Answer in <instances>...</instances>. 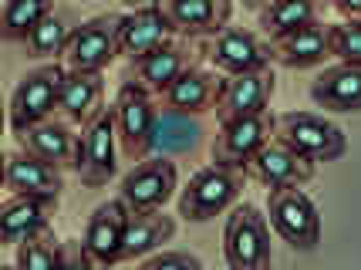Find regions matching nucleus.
<instances>
[{"instance_id":"f257e3e1","label":"nucleus","mask_w":361,"mask_h":270,"mask_svg":"<svg viewBox=\"0 0 361 270\" xmlns=\"http://www.w3.org/2000/svg\"><path fill=\"white\" fill-rule=\"evenodd\" d=\"M159 102L156 92H149L145 85L132 78H122L118 95L111 102L115 111V128H118V145H122V159L126 162H142L152 152L156 142V125H159Z\"/></svg>"},{"instance_id":"f03ea898","label":"nucleus","mask_w":361,"mask_h":270,"mask_svg":"<svg viewBox=\"0 0 361 270\" xmlns=\"http://www.w3.org/2000/svg\"><path fill=\"white\" fill-rule=\"evenodd\" d=\"M243 183H247V173L220 166V162L196 169L179 190V216L189 223H206L230 213L243 196Z\"/></svg>"},{"instance_id":"7ed1b4c3","label":"nucleus","mask_w":361,"mask_h":270,"mask_svg":"<svg viewBox=\"0 0 361 270\" xmlns=\"http://www.w3.org/2000/svg\"><path fill=\"white\" fill-rule=\"evenodd\" d=\"M64 75H68V64L64 61H44L17 78L14 92H11V105H7V125H11V132H24V128L58 115Z\"/></svg>"},{"instance_id":"20e7f679","label":"nucleus","mask_w":361,"mask_h":270,"mask_svg":"<svg viewBox=\"0 0 361 270\" xmlns=\"http://www.w3.org/2000/svg\"><path fill=\"white\" fill-rule=\"evenodd\" d=\"M270 220L253 203H236L223 226V257L230 270H260L274 260Z\"/></svg>"},{"instance_id":"39448f33","label":"nucleus","mask_w":361,"mask_h":270,"mask_svg":"<svg viewBox=\"0 0 361 270\" xmlns=\"http://www.w3.org/2000/svg\"><path fill=\"white\" fill-rule=\"evenodd\" d=\"M118 128H115V111L111 105L102 115H94L78 135V156H75V176L81 179V186L88 190H102L109 186V179L118 173Z\"/></svg>"},{"instance_id":"423d86ee","label":"nucleus","mask_w":361,"mask_h":270,"mask_svg":"<svg viewBox=\"0 0 361 270\" xmlns=\"http://www.w3.org/2000/svg\"><path fill=\"white\" fill-rule=\"evenodd\" d=\"M122 11H102V14L81 20L61 61L68 68L81 71H105L118 54H122Z\"/></svg>"},{"instance_id":"0eeeda50","label":"nucleus","mask_w":361,"mask_h":270,"mask_svg":"<svg viewBox=\"0 0 361 270\" xmlns=\"http://www.w3.org/2000/svg\"><path fill=\"white\" fill-rule=\"evenodd\" d=\"M267 220L274 233L294 250H314L321 243V209L300 186L270 190Z\"/></svg>"},{"instance_id":"6e6552de","label":"nucleus","mask_w":361,"mask_h":270,"mask_svg":"<svg viewBox=\"0 0 361 270\" xmlns=\"http://www.w3.org/2000/svg\"><path fill=\"white\" fill-rule=\"evenodd\" d=\"M277 139L314 162H334L348 152L345 128L317 111H283L277 118Z\"/></svg>"},{"instance_id":"1a4fd4ad","label":"nucleus","mask_w":361,"mask_h":270,"mask_svg":"<svg viewBox=\"0 0 361 270\" xmlns=\"http://www.w3.org/2000/svg\"><path fill=\"white\" fill-rule=\"evenodd\" d=\"M274 135H277V118H274L270 111L226 118V122H220V132H216V139H213V162L250 176V162L257 159V152H260Z\"/></svg>"},{"instance_id":"9d476101","label":"nucleus","mask_w":361,"mask_h":270,"mask_svg":"<svg viewBox=\"0 0 361 270\" xmlns=\"http://www.w3.org/2000/svg\"><path fill=\"white\" fill-rule=\"evenodd\" d=\"M203 58L220 75H243V71H264L274 64V44L264 34L247 27H223L213 37H206Z\"/></svg>"},{"instance_id":"9b49d317","label":"nucleus","mask_w":361,"mask_h":270,"mask_svg":"<svg viewBox=\"0 0 361 270\" xmlns=\"http://www.w3.org/2000/svg\"><path fill=\"white\" fill-rule=\"evenodd\" d=\"M179 190V169L169 156H145L142 162H132V169L122 176L118 196L126 200L132 213L162 209L173 192Z\"/></svg>"},{"instance_id":"f8f14e48","label":"nucleus","mask_w":361,"mask_h":270,"mask_svg":"<svg viewBox=\"0 0 361 270\" xmlns=\"http://www.w3.org/2000/svg\"><path fill=\"white\" fill-rule=\"evenodd\" d=\"M128 216L132 209L126 207L122 196H115L109 203L94 207L85 226V250L92 257V267H115L126 260V233H128Z\"/></svg>"},{"instance_id":"ddd939ff","label":"nucleus","mask_w":361,"mask_h":270,"mask_svg":"<svg viewBox=\"0 0 361 270\" xmlns=\"http://www.w3.org/2000/svg\"><path fill=\"white\" fill-rule=\"evenodd\" d=\"M64 169L51 166L47 159L34 156L27 149H11L7 159H4V186L7 192H24V196H37L51 207L61 203V192H64Z\"/></svg>"},{"instance_id":"4468645a","label":"nucleus","mask_w":361,"mask_h":270,"mask_svg":"<svg viewBox=\"0 0 361 270\" xmlns=\"http://www.w3.org/2000/svg\"><path fill=\"white\" fill-rule=\"evenodd\" d=\"M277 78L274 71H243V75H223L220 95H216V122L226 118H240V115H260L270 109V98H274Z\"/></svg>"},{"instance_id":"2eb2a0df","label":"nucleus","mask_w":361,"mask_h":270,"mask_svg":"<svg viewBox=\"0 0 361 270\" xmlns=\"http://www.w3.org/2000/svg\"><path fill=\"white\" fill-rule=\"evenodd\" d=\"M314 159H307V156H300L294 145H287L283 139H270L260 152H257V159L250 162V176L260 183V186H267V190H283V186H304V183H311L314 179Z\"/></svg>"},{"instance_id":"dca6fc26","label":"nucleus","mask_w":361,"mask_h":270,"mask_svg":"<svg viewBox=\"0 0 361 270\" xmlns=\"http://www.w3.org/2000/svg\"><path fill=\"white\" fill-rule=\"evenodd\" d=\"M189 64H192L189 44H186V41H176V37H169V41L156 44L152 51H145V54H139V58H132L122 78L139 81V85H145L149 92L162 95V92H166V88H169V85H173V81L186 71Z\"/></svg>"},{"instance_id":"f3484780","label":"nucleus","mask_w":361,"mask_h":270,"mask_svg":"<svg viewBox=\"0 0 361 270\" xmlns=\"http://www.w3.org/2000/svg\"><path fill=\"white\" fill-rule=\"evenodd\" d=\"M220 85H223V78H216V71L200 68V64H189L186 71H183V75L159 95V102H162V109L166 111L196 118V115L213 111L216 95H220Z\"/></svg>"},{"instance_id":"a211bd4d","label":"nucleus","mask_w":361,"mask_h":270,"mask_svg":"<svg viewBox=\"0 0 361 270\" xmlns=\"http://www.w3.org/2000/svg\"><path fill=\"white\" fill-rule=\"evenodd\" d=\"M14 139L20 149H27L34 156L47 159L58 169H75V156H78V135H75V125L68 118H44L37 125L24 128V132H14Z\"/></svg>"},{"instance_id":"6ab92c4d","label":"nucleus","mask_w":361,"mask_h":270,"mask_svg":"<svg viewBox=\"0 0 361 270\" xmlns=\"http://www.w3.org/2000/svg\"><path fill=\"white\" fill-rule=\"evenodd\" d=\"M169 37H176V27L169 14H166V7H162V0L128 7L126 17H122V54L128 61L145 54V51H152L162 41H169Z\"/></svg>"},{"instance_id":"aec40b11","label":"nucleus","mask_w":361,"mask_h":270,"mask_svg":"<svg viewBox=\"0 0 361 270\" xmlns=\"http://www.w3.org/2000/svg\"><path fill=\"white\" fill-rule=\"evenodd\" d=\"M109 109L105 105V78L102 71H81V68H68L61 85V102H58V115H64L75 128H85L94 115Z\"/></svg>"},{"instance_id":"412c9836","label":"nucleus","mask_w":361,"mask_h":270,"mask_svg":"<svg viewBox=\"0 0 361 270\" xmlns=\"http://www.w3.org/2000/svg\"><path fill=\"white\" fill-rule=\"evenodd\" d=\"M274 44V61L290 68V71H307L324 64V58H331V24L314 20V24H304L298 31L281 34L270 41Z\"/></svg>"},{"instance_id":"4be33fe9","label":"nucleus","mask_w":361,"mask_h":270,"mask_svg":"<svg viewBox=\"0 0 361 270\" xmlns=\"http://www.w3.org/2000/svg\"><path fill=\"white\" fill-rule=\"evenodd\" d=\"M58 207H51L37 196H24V192H11L0 207V243L4 247H17L24 240L37 237L51 230V213Z\"/></svg>"},{"instance_id":"5701e85b","label":"nucleus","mask_w":361,"mask_h":270,"mask_svg":"<svg viewBox=\"0 0 361 270\" xmlns=\"http://www.w3.org/2000/svg\"><path fill=\"white\" fill-rule=\"evenodd\" d=\"M179 37H213L230 24L233 0H162Z\"/></svg>"},{"instance_id":"b1692460","label":"nucleus","mask_w":361,"mask_h":270,"mask_svg":"<svg viewBox=\"0 0 361 270\" xmlns=\"http://www.w3.org/2000/svg\"><path fill=\"white\" fill-rule=\"evenodd\" d=\"M311 102L328 111H361V64L338 61L311 81Z\"/></svg>"},{"instance_id":"393cba45","label":"nucleus","mask_w":361,"mask_h":270,"mask_svg":"<svg viewBox=\"0 0 361 270\" xmlns=\"http://www.w3.org/2000/svg\"><path fill=\"white\" fill-rule=\"evenodd\" d=\"M176 237V220L166 209H149V213H132L126 233V260H145L149 254L162 250Z\"/></svg>"},{"instance_id":"a878e982","label":"nucleus","mask_w":361,"mask_h":270,"mask_svg":"<svg viewBox=\"0 0 361 270\" xmlns=\"http://www.w3.org/2000/svg\"><path fill=\"white\" fill-rule=\"evenodd\" d=\"M321 11H324V0H267L257 11V27L267 41H274L281 34H290L304 24L321 20Z\"/></svg>"},{"instance_id":"bb28decb","label":"nucleus","mask_w":361,"mask_h":270,"mask_svg":"<svg viewBox=\"0 0 361 270\" xmlns=\"http://www.w3.org/2000/svg\"><path fill=\"white\" fill-rule=\"evenodd\" d=\"M75 27H78V24L71 20L68 11H51L31 31V37L24 41V48H27V54L37 58V61H58V58H64V48H68Z\"/></svg>"},{"instance_id":"cd10ccee","label":"nucleus","mask_w":361,"mask_h":270,"mask_svg":"<svg viewBox=\"0 0 361 270\" xmlns=\"http://www.w3.org/2000/svg\"><path fill=\"white\" fill-rule=\"evenodd\" d=\"M54 11V0H7L0 17L4 41H27L31 31Z\"/></svg>"},{"instance_id":"c85d7f7f","label":"nucleus","mask_w":361,"mask_h":270,"mask_svg":"<svg viewBox=\"0 0 361 270\" xmlns=\"http://www.w3.org/2000/svg\"><path fill=\"white\" fill-rule=\"evenodd\" d=\"M14 267L17 270H51L64 267V243L54 240L51 230L37 233V237L24 240L14 247Z\"/></svg>"},{"instance_id":"c756f323","label":"nucleus","mask_w":361,"mask_h":270,"mask_svg":"<svg viewBox=\"0 0 361 270\" xmlns=\"http://www.w3.org/2000/svg\"><path fill=\"white\" fill-rule=\"evenodd\" d=\"M331 54H334L338 61L361 64V20L331 24Z\"/></svg>"},{"instance_id":"7c9ffc66","label":"nucleus","mask_w":361,"mask_h":270,"mask_svg":"<svg viewBox=\"0 0 361 270\" xmlns=\"http://www.w3.org/2000/svg\"><path fill=\"white\" fill-rule=\"evenodd\" d=\"M145 270H203V260L196 254H189V250H156V254H149L145 260H139Z\"/></svg>"},{"instance_id":"2f4dec72","label":"nucleus","mask_w":361,"mask_h":270,"mask_svg":"<svg viewBox=\"0 0 361 270\" xmlns=\"http://www.w3.org/2000/svg\"><path fill=\"white\" fill-rule=\"evenodd\" d=\"M331 4L345 20H361V0H331Z\"/></svg>"},{"instance_id":"473e14b6","label":"nucleus","mask_w":361,"mask_h":270,"mask_svg":"<svg viewBox=\"0 0 361 270\" xmlns=\"http://www.w3.org/2000/svg\"><path fill=\"white\" fill-rule=\"evenodd\" d=\"M126 7H142V4H149V0H122Z\"/></svg>"},{"instance_id":"72a5a7b5","label":"nucleus","mask_w":361,"mask_h":270,"mask_svg":"<svg viewBox=\"0 0 361 270\" xmlns=\"http://www.w3.org/2000/svg\"><path fill=\"white\" fill-rule=\"evenodd\" d=\"M243 4H247V7H264L267 0H243Z\"/></svg>"}]
</instances>
